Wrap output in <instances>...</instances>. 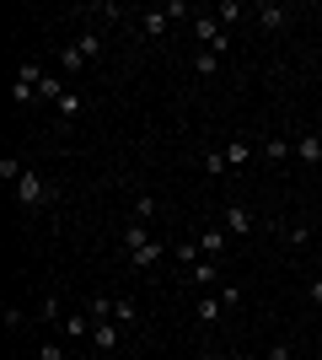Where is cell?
<instances>
[{"label":"cell","mask_w":322,"mask_h":360,"mask_svg":"<svg viewBox=\"0 0 322 360\" xmlns=\"http://www.w3.org/2000/svg\"><path fill=\"white\" fill-rule=\"evenodd\" d=\"M183 280H188V285H194V290L204 296V290H215V285H220V269H215V258H199L194 269H183Z\"/></svg>","instance_id":"cell-5"},{"label":"cell","mask_w":322,"mask_h":360,"mask_svg":"<svg viewBox=\"0 0 322 360\" xmlns=\"http://www.w3.org/2000/svg\"><path fill=\"white\" fill-rule=\"evenodd\" d=\"M38 360H70V349L54 345V339H43V345H38Z\"/></svg>","instance_id":"cell-29"},{"label":"cell","mask_w":322,"mask_h":360,"mask_svg":"<svg viewBox=\"0 0 322 360\" xmlns=\"http://www.w3.org/2000/svg\"><path fill=\"white\" fill-rule=\"evenodd\" d=\"M295 162L322 167V135H301V140H295Z\"/></svg>","instance_id":"cell-11"},{"label":"cell","mask_w":322,"mask_h":360,"mask_svg":"<svg viewBox=\"0 0 322 360\" xmlns=\"http://www.w3.org/2000/svg\"><path fill=\"white\" fill-rule=\"evenodd\" d=\"M113 323H119V328H135V323H140V307L129 296H113Z\"/></svg>","instance_id":"cell-14"},{"label":"cell","mask_w":322,"mask_h":360,"mask_svg":"<svg viewBox=\"0 0 322 360\" xmlns=\"http://www.w3.org/2000/svg\"><path fill=\"white\" fill-rule=\"evenodd\" d=\"M11 360H16V355H11Z\"/></svg>","instance_id":"cell-36"},{"label":"cell","mask_w":322,"mask_h":360,"mask_svg":"<svg viewBox=\"0 0 322 360\" xmlns=\"http://www.w3.org/2000/svg\"><path fill=\"white\" fill-rule=\"evenodd\" d=\"M215 296H220V307H226V312H236V307H242V285H215Z\"/></svg>","instance_id":"cell-25"},{"label":"cell","mask_w":322,"mask_h":360,"mask_svg":"<svg viewBox=\"0 0 322 360\" xmlns=\"http://www.w3.org/2000/svg\"><path fill=\"white\" fill-rule=\"evenodd\" d=\"M172 258H177V264H183V269H194V264H199V242H177V248H172Z\"/></svg>","instance_id":"cell-22"},{"label":"cell","mask_w":322,"mask_h":360,"mask_svg":"<svg viewBox=\"0 0 322 360\" xmlns=\"http://www.w3.org/2000/svg\"><path fill=\"white\" fill-rule=\"evenodd\" d=\"M194 38H199V49H215V54L226 60V49H231V32L220 27V16H194Z\"/></svg>","instance_id":"cell-3"},{"label":"cell","mask_w":322,"mask_h":360,"mask_svg":"<svg viewBox=\"0 0 322 360\" xmlns=\"http://www.w3.org/2000/svg\"><path fill=\"white\" fill-rule=\"evenodd\" d=\"M60 328H65V339H92V312H70V317H60Z\"/></svg>","instance_id":"cell-12"},{"label":"cell","mask_w":322,"mask_h":360,"mask_svg":"<svg viewBox=\"0 0 322 360\" xmlns=\"http://www.w3.org/2000/svg\"><path fill=\"white\" fill-rule=\"evenodd\" d=\"M204 360H220V355H204Z\"/></svg>","instance_id":"cell-35"},{"label":"cell","mask_w":322,"mask_h":360,"mask_svg":"<svg viewBox=\"0 0 322 360\" xmlns=\"http://www.w3.org/2000/svg\"><path fill=\"white\" fill-rule=\"evenodd\" d=\"M253 16H258V27H263V32H279V27H285V22H290V11H285L279 0H263V6H258V11H253Z\"/></svg>","instance_id":"cell-7"},{"label":"cell","mask_w":322,"mask_h":360,"mask_svg":"<svg viewBox=\"0 0 322 360\" xmlns=\"http://www.w3.org/2000/svg\"><path fill=\"white\" fill-rule=\"evenodd\" d=\"M123 253H129V264H135L140 274H151L156 264L167 258V242L156 237L151 226H140V221H135V226H129V231H123Z\"/></svg>","instance_id":"cell-1"},{"label":"cell","mask_w":322,"mask_h":360,"mask_svg":"<svg viewBox=\"0 0 322 360\" xmlns=\"http://www.w3.org/2000/svg\"><path fill=\"white\" fill-rule=\"evenodd\" d=\"M86 65H92V60H86L76 44H65L60 54H54V70H60V75H76V70H86Z\"/></svg>","instance_id":"cell-8"},{"label":"cell","mask_w":322,"mask_h":360,"mask_svg":"<svg viewBox=\"0 0 322 360\" xmlns=\"http://www.w3.org/2000/svg\"><path fill=\"white\" fill-rule=\"evenodd\" d=\"M11 194H16V205H22V210H43V205H54V188H48L43 172H32V167L22 172V183H16Z\"/></svg>","instance_id":"cell-2"},{"label":"cell","mask_w":322,"mask_h":360,"mask_svg":"<svg viewBox=\"0 0 322 360\" xmlns=\"http://www.w3.org/2000/svg\"><path fill=\"white\" fill-rule=\"evenodd\" d=\"M317 231H322V210H317Z\"/></svg>","instance_id":"cell-34"},{"label":"cell","mask_w":322,"mask_h":360,"mask_svg":"<svg viewBox=\"0 0 322 360\" xmlns=\"http://www.w3.org/2000/svg\"><path fill=\"white\" fill-rule=\"evenodd\" d=\"M0 323H6V333H16L22 323H27V312H22V307H6V312H0Z\"/></svg>","instance_id":"cell-30"},{"label":"cell","mask_w":322,"mask_h":360,"mask_svg":"<svg viewBox=\"0 0 322 360\" xmlns=\"http://www.w3.org/2000/svg\"><path fill=\"white\" fill-rule=\"evenodd\" d=\"M215 16H220V27H236V22H242V16H247V6H242V0H220V11H215Z\"/></svg>","instance_id":"cell-17"},{"label":"cell","mask_w":322,"mask_h":360,"mask_svg":"<svg viewBox=\"0 0 322 360\" xmlns=\"http://www.w3.org/2000/svg\"><path fill=\"white\" fill-rule=\"evenodd\" d=\"M269 360H290V345H285V339H279V345L269 349Z\"/></svg>","instance_id":"cell-32"},{"label":"cell","mask_w":322,"mask_h":360,"mask_svg":"<svg viewBox=\"0 0 322 360\" xmlns=\"http://www.w3.org/2000/svg\"><path fill=\"white\" fill-rule=\"evenodd\" d=\"M38 81H43V65H38V60H22L16 86H11V103H32V97H38Z\"/></svg>","instance_id":"cell-4"},{"label":"cell","mask_w":322,"mask_h":360,"mask_svg":"<svg viewBox=\"0 0 322 360\" xmlns=\"http://www.w3.org/2000/svg\"><path fill=\"white\" fill-rule=\"evenodd\" d=\"M215 70H220V54H215V49H194V75H204V81H210Z\"/></svg>","instance_id":"cell-16"},{"label":"cell","mask_w":322,"mask_h":360,"mask_svg":"<svg viewBox=\"0 0 322 360\" xmlns=\"http://www.w3.org/2000/svg\"><path fill=\"white\" fill-rule=\"evenodd\" d=\"M226 231H231V237L253 231V210H247V205H226Z\"/></svg>","instance_id":"cell-13"},{"label":"cell","mask_w":322,"mask_h":360,"mask_svg":"<svg viewBox=\"0 0 322 360\" xmlns=\"http://www.w3.org/2000/svg\"><path fill=\"white\" fill-rule=\"evenodd\" d=\"M194 317H199V323H220V317H226V307H220V296H215V290H204V296L194 301Z\"/></svg>","instance_id":"cell-9"},{"label":"cell","mask_w":322,"mask_h":360,"mask_svg":"<svg viewBox=\"0 0 322 360\" xmlns=\"http://www.w3.org/2000/svg\"><path fill=\"white\" fill-rule=\"evenodd\" d=\"M279 237L290 242V248H307V237H311V231H307V226H279Z\"/></svg>","instance_id":"cell-28"},{"label":"cell","mask_w":322,"mask_h":360,"mask_svg":"<svg viewBox=\"0 0 322 360\" xmlns=\"http://www.w3.org/2000/svg\"><path fill=\"white\" fill-rule=\"evenodd\" d=\"M54 108H60V119H81V113H86V97H81V91H65Z\"/></svg>","instance_id":"cell-18"},{"label":"cell","mask_w":322,"mask_h":360,"mask_svg":"<svg viewBox=\"0 0 322 360\" xmlns=\"http://www.w3.org/2000/svg\"><path fill=\"white\" fill-rule=\"evenodd\" d=\"M167 27H172L167 6H151V11H140V32H145L151 44H161V38H167Z\"/></svg>","instance_id":"cell-6"},{"label":"cell","mask_w":322,"mask_h":360,"mask_svg":"<svg viewBox=\"0 0 322 360\" xmlns=\"http://www.w3.org/2000/svg\"><path fill=\"white\" fill-rule=\"evenodd\" d=\"M253 150H258V146H242V140H236V146H226V167H242Z\"/></svg>","instance_id":"cell-26"},{"label":"cell","mask_w":322,"mask_h":360,"mask_svg":"<svg viewBox=\"0 0 322 360\" xmlns=\"http://www.w3.org/2000/svg\"><path fill=\"white\" fill-rule=\"evenodd\" d=\"M86 312H92V323H113V296H92Z\"/></svg>","instance_id":"cell-21"},{"label":"cell","mask_w":322,"mask_h":360,"mask_svg":"<svg viewBox=\"0 0 322 360\" xmlns=\"http://www.w3.org/2000/svg\"><path fill=\"white\" fill-rule=\"evenodd\" d=\"M204 172L220 178V172H226V150H204Z\"/></svg>","instance_id":"cell-27"},{"label":"cell","mask_w":322,"mask_h":360,"mask_svg":"<svg viewBox=\"0 0 322 360\" xmlns=\"http://www.w3.org/2000/svg\"><path fill=\"white\" fill-rule=\"evenodd\" d=\"M119 323H92V345L102 349V355H113V349H119Z\"/></svg>","instance_id":"cell-10"},{"label":"cell","mask_w":322,"mask_h":360,"mask_svg":"<svg viewBox=\"0 0 322 360\" xmlns=\"http://www.w3.org/2000/svg\"><path fill=\"white\" fill-rule=\"evenodd\" d=\"M311 307H322V280H311Z\"/></svg>","instance_id":"cell-33"},{"label":"cell","mask_w":322,"mask_h":360,"mask_svg":"<svg viewBox=\"0 0 322 360\" xmlns=\"http://www.w3.org/2000/svg\"><path fill=\"white\" fill-rule=\"evenodd\" d=\"M194 242H199V253H204V258H220V253H226V231H199Z\"/></svg>","instance_id":"cell-15"},{"label":"cell","mask_w":322,"mask_h":360,"mask_svg":"<svg viewBox=\"0 0 322 360\" xmlns=\"http://www.w3.org/2000/svg\"><path fill=\"white\" fill-rule=\"evenodd\" d=\"M92 16H102V22H113V16H123L119 6H113V0H102V6H92Z\"/></svg>","instance_id":"cell-31"},{"label":"cell","mask_w":322,"mask_h":360,"mask_svg":"<svg viewBox=\"0 0 322 360\" xmlns=\"http://www.w3.org/2000/svg\"><path fill=\"white\" fill-rule=\"evenodd\" d=\"M263 156H269V162H290V156H295V140H269V146H263Z\"/></svg>","instance_id":"cell-20"},{"label":"cell","mask_w":322,"mask_h":360,"mask_svg":"<svg viewBox=\"0 0 322 360\" xmlns=\"http://www.w3.org/2000/svg\"><path fill=\"white\" fill-rule=\"evenodd\" d=\"M22 172H27V167L16 162V156H0V178L11 183V188H16V183H22Z\"/></svg>","instance_id":"cell-24"},{"label":"cell","mask_w":322,"mask_h":360,"mask_svg":"<svg viewBox=\"0 0 322 360\" xmlns=\"http://www.w3.org/2000/svg\"><path fill=\"white\" fill-rule=\"evenodd\" d=\"M76 49L86 54V60H102V38H97V27H86V32H81V38H76Z\"/></svg>","instance_id":"cell-19"},{"label":"cell","mask_w":322,"mask_h":360,"mask_svg":"<svg viewBox=\"0 0 322 360\" xmlns=\"http://www.w3.org/2000/svg\"><path fill=\"white\" fill-rule=\"evenodd\" d=\"M135 221H140V226L156 221V199H151V194H135Z\"/></svg>","instance_id":"cell-23"}]
</instances>
